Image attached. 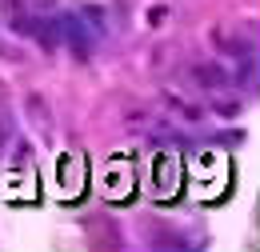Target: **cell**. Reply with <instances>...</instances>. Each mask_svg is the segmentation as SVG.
Segmentation results:
<instances>
[{
    "mask_svg": "<svg viewBox=\"0 0 260 252\" xmlns=\"http://www.w3.org/2000/svg\"><path fill=\"white\" fill-rule=\"evenodd\" d=\"M60 32L72 40V48H76V52H88V48H92V32L84 28V20H80V16H64V20H60Z\"/></svg>",
    "mask_w": 260,
    "mask_h": 252,
    "instance_id": "1",
    "label": "cell"
},
{
    "mask_svg": "<svg viewBox=\"0 0 260 252\" xmlns=\"http://www.w3.org/2000/svg\"><path fill=\"white\" fill-rule=\"evenodd\" d=\"M192 80H196V84H204V88H224V84H228L224 68H216V64H196Z\"/></svg>",
    "mask_w": 260,
    "mask_h": 252,
    "instance_id": "2",
    "label": "cell"
},
{
    "mask_svg": "<svg viewBox=\"0 0 260 252\" xmlns=\"http://www.w3.org/2000/svg\"><path fill=\"white\" fill-rule=\"evenodd\" d=\"M8 136H12V120H8V112L0 108V148L8 144Z\"/></svg>",
    "mask_w": 260,
    "mask_h": 252,
    "instance_id": "3",
    "label": "cell"
}]
</instances>
